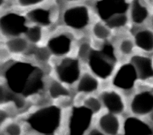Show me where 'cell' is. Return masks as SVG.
Returning a JSON list of instances; mask_svg holds the SVG:
<instances>
[{"label":"cell","instance_id":"8992f818","mask_svg":"<svg viewBox=\"0 0 153 135\" xmlns=\"http://www.w3.org/2000/svg\"><path fill=\"white\" fill-rule=\"evenodd\" d=\"M56 72L59 80L63 83L73 84L80 77L78 60L71 58H65L56 67Z\"/></svg>","mask_w":153,"mask_h":135},{"label":"cell","instance_id":"277c9868","mask_svg":"<svg viewBox=\"0 0 153 135\" xmlns=\"http://www.w3.org/2000/svg\"><path fill=\"white\" fill-rule=\"evenodd\" d=\"M129 5L127 0H99L96 8L99 16L106 21L116 15L126 14Z\"/></svg>","mask_w":153,"mask_h":135},{"label":"cell","instance_id":"4316f807","mask_svg":"<svg viewBox=\"0 0 153 135\" xmlns=\"http://www.w3.org/2000/svg\"><path fill=\"white\" fill-rule=\"evenodd\" d=\"M90 52H91V46L90 43L87 42H83L78 47L77 55H78V57L82 60H87L90 56Z\"/></svg>","mask_w":153,"mask_h":135},{"label":"cell","instance_id":"5bb4252c","mask_svg":"<svg viewBox=\"0 0 153 135\" xmlns=\"http://www.w3.org/2000/svg\"><path fill=\"white\" fill-rule=\"evenodd\" d=\"M134 41L136 46L143 52H153V31L152 30L144 29L137 31Z\"/></svg>","mask_w":153,"mask_h":135},{"label":"cell","instance_id":"5b68a950","mask_svg":"<svg viewBox=\"0 0 153 135\" xmlns=\"http://www.w3.org/2000/svg\"><path fill=\"white\" fill-rule=\"evenodd\" d=\"M26 18L16 13H8L1 18V29L10 37H19L21 33H26Z\"/></svg>","mask_w":153,"mask_h":135},{"label":"cell","instance_id":"6da1fadb","mask_svg":"<svg viewBox=\"0 0 153 135\" xmlns=\"http://www.w3.org/2000/svg\"><path fill=\"white\" fill-rule=\"evenodd\" d=\"M111 46H109L107 52L105 51L92 50L89 56V65L93 74L105 79L110 76L113 72L116 59L114 52L109 51Z\"/></svg>","mask_w":153,"mask_h":135},{"label":"cell","instance_id":"9c48e42d","mask_svg":"<svg viewBox=\"0 0 153 135\" xmlns=\"http://www.w3.org/2000/svg\"><path fill=\"white\" fill-rule=\"evenodd\" d=\"M84 109L85 106L74 109V111L71 116L69 124H71L72 134H82L87 127L90 126L92 116L94 113L89 108L86 107V111L82 116Z\"/></svg>","mask_w":153,"mask_h":135},{"label":"cell","instance_id":"603a6c76","mask_svg":"<svg viewBox=\"0 0 153 135\" xmlns=\"http://www.w3.org/2000/svg\"><path fill=\"white\" fill-rule=\"evenodd\" d=\"M128 18L126 14H119L111 17L105 21V25L110 29H115V28H121L127 25Z\"/></svg>","mask_w":153,"mask_h":135},{"label":"cell","instance_id":"3957f363","mask_svg":"<svg viewBox=\"0 0 153 135\" xmlns=\"http://www.w3.org/2000/svg\"><path fill=\"white\" fill-rule=\"evenodd\" d=\"M63 21L69 28L83 29L90 21L89 10L84 5H76L68 8L63 15Z\"/></svg>","mask_w":153,"mask_h":135},{"label":"cell","instance_id":"ffe728a7","mask_svg":"<svg viewBox=\"0 0 153 135\" xmlns=\"http://www.w3.org/2000/svg\"><path fill=\"white\" fill-rule=\"evenodd\" d=\"M48 92L52 99H58L61 96H68L70 94L68 90L57 81L51 82L48 88Z\"/></svg>","mask_w":153,"mask_h":135},{"label":"cell","instance_id":"30bf717a","mask_svg":"<svg viewBox=\"0 0 153 135\" xmlns=\"http://www.w3.org/2000/svg\"><path fill=\"white\" fill-rule=\"evenodd\" d=\"M101 101L105 107L111 113L121 114L125 109L122 96L115 90H107L101 93Z\"/></svg>","mask_w":153,"mask_h":135},{"label":"cell","instance_id":"52a82bcc","mask_svg":"<svg viewBox=\"0 0 153 135\" xmlns=\"http://www.w3.org/2000/svg\"><path fill=\"white\" fill-rule=\"evenodd\" d=\"M138 78V74L134 64H126L117 71L113 80V84L117 88L125 90H131Z\"/></svg>","mask_w":153,"mask_h":135},{"label":"cell","instance_id":"d4e9b609","mask_svg":"<svg viewBox=\"0 0 153 135\" xmlns=\"http://www.w3.org/2000/svg\"><path fill=\"white\" fill-rule=\"evenodd\" d=\"M135 43L132 40L129 38H124L120 42L118 46V49L122 55H132L134 50Z\"/></svg>","mask_w":153,"mask_h":135},{"label":"cell","instance_id":"cb8c5ba5","mask_svg":"<svg viewBox=\"0 0 153 135\" xmlns=\"http://www.w3.org/2000/svg\"><path fill=\"white\" fill-rule=\"evenodd\" d=\"M102 101L96 96H88L83 101V105L90 109L92 112L96 114L101 111Z\"/></svg>","mask_w":153,"mask_h":135},{"label":"cell","instance_id":"9a60e30c","mask_svg":"<svg viewBox=\"0 0 153 135\" xmlns=\"http://www.w3.org/2000/svg\"><path fill=\"white\" fill-rule=\"evenodd\" d=\"M100 87L99 79L90 73H83L76 84V90L81 93H92Z\"/></svg>","mask_w":153,"mask_h":135},{"label":"cell","instance_id":"ba28073f","mask_svg":"<svg viewBox=\"0 0 153 135\" xmlns=\"http://www.w3.org/2000/svg\"><path fill=\"white\" fill-rule=\"evenodd\" d=\"M131 112L138 116L150 114L153 110V93L149 91H142L133 97L130 103Z\"/></svg>","mask_w":153,"mask_h":135},{"label":"cell","instance_id":"484cf974","mask_svg":"<svg viewBox=\"0 0 153 135\" xmlns=\"http://www.w3.org/2000/svg\"><path fill=\"white\" fill-rule=\"evenodd\" d=\"M51 52L48 47H39L35 51L34 56L37 61L40 62H47L50 58Z\"/></svg>","mask_w":153,"mask_h":135},{"label":"cell","instance_id":"ac0fdd59","mask_svg":"<svg viewBox=\"0 0 153 135\" xmlns=\"http://www.w3.org/2000/svg\"><path fill=\"white\" fill-rule=\"evenodd\" d=\"M28 42L27 38L21 37H11L5 42V47L10 53L22 54L28 49Z\"/></svg>","mask_w":153,"mask_h":135},{"label":"cell","instance_id":"7402d4cb","mask_svg":"<svg viewBox=\"0 0 153 135\" xmlns=\"http://www.w3.org/2000/svg\"><path fill=\"white\" fill-rule=\"evenodd\" d=\"M27 40L33 44L39 43L42 37V30L41 26L37 25L29 27L25 33Z\"/></svg>","mask_w":153,"mask_h":135},{"label":"cell","instance_id":"f1b7e54d","mask_svg":"<svg viewBox=\"0 0 153 135\" xmlns=\"http://www.w3.org/2000/svg\"><path fill=\"white\" fill-rule=\"evenodd\" d=\"M44 2V0H18V2L21 7H30L39 5Z\"/></svg>","mask_w":153,"mask_h":135},{"label":"cell","instance_id":"f546056e","mask_svg":"<svg viewBox=\"0 0 153 135\" xmlns=\"http://www.w3.org/2000/svg\"><path fill=\"white\" fill-rule=\"evenodd\" d=\"M88 134H90V135H102V134H104V133H103L102 131H100V129L99 130V129L94 128V129H92L90 131H89Z\"/></svg>","mask_w":153,"mask_h":135},{"label":"cell","instance_id":"8fae6325","mask_svg":"<svg viewBox=\"0 0 153 135\" xmlns=\"http://www.w3.org/2000/svg\"><path fill=\"white\" fill-rule=\"evenodd\" d=\"M47 47L54 55L59 56L67 55L71 48V39L65 34L55 36L50 38Z\"/></svg>","mask_w":153,"mask_h":135},{"label":"cell","instance_id":"7c38bea8","mask_svg":"<svg viewBox=\"0 0 153 135\" xmlns=\"http://www.w3.org/2000/svg\"><path fill=\"white\" fill-rule=\"evenodd\" d=\"M132 62L140 79L146 81L153 78V62L150 58L144 55H135L132 58Z\"/></svg>","mask_w":153,"mask_h":135},{"label":"cell","instance_id":"d6986e66","mask_svg":"<svg viewBox=\"0 0 153 135\" xmlns=\"http://www.w3.org/2000/svg\"><path fill=\"white\" fill-rule=\"evenodd\" d=\"M27 17L37 25H49L51 23V12L46 8H38L33 9L27 14Z\"/></svg>","mask_w":153,"mask_h":135},{"label":"cell","instance_id":"1f68e13d","mask_svg":"<svg viewBox=\"0 0 153 135\" xmlns=\"http://www.w3.org/2000/svg\"><path fill=\"white\" fill-rule=\"evenodd\" d=\"M150 120L152 121V122H153V110L152 111V112L151 113H150Z\"/></svg>","mask_w":153,"mask_h":135},{"label":"cell","instance_id":"83f0119b","mask_svg":"<svg viewBox=\"0 0 153 135\" xmlns=\"http://www.w3.org/2000/svg\"><path fill=\"white\" fill-rule=\"evenodd\" d=\"M5 131L7 134L18 135L21 133V128L18 124L11 123L6 126Z\"/></svg>","mask_w":153,"mask_h":135},{"label":"cell","instance_id":"2e32d148","mask_svg":"<svg viewBox=\"0 0 153 135\" xmlns=\"http://www.w3.org/2000/svg\"><path fill=\"white\" fill-rule=\"evenodd\" d=\"M125 133L126 134H153V131L143 121L130 118L126 120Z\"/></svg>","mask_w":153,"mask_h":135},{"label":"cell","instance_id":"4dcf8cb0","mask_svg":"<svg viewBox=\"0 0 153 135\" xmlns=\"http://www.w3.org/2000/svg\"><path fill=\"white\" fill-rule=\"evenodd\" d=\"M7 118H8V114L5 112V111L1 110V124L5 122Z\"/></svg>","mask_w":153,"mask_h":135},{"label":"cell","instance_id":"d6a6232c","mask_svg":"<svg viewBox=\"0 0 153 135\" xmlns=\"http://www.w3.org/2000/svg\"><path fill=\"white\" fill-rule=\"evenodd\" d=\"M66 1H76V0H66Z\"/></svg>","mask_w":153,"mask_h":135},{"label":"cell","instance_id":"4fadbf2b","mask_svg":"<svg viewBox=\"0 0 153 135\" xmlns=\"http://www.w3.org/2000/svg\"><path fill=\"white\" fill-rule=\"evenodd\" d=\"M100 129L106 134H117L120 130V121L117 115L111 112L105 113L99 119Z\"/></svg>","mask_w":153,"mask_h":135},{"label":"cell","instance_id":"e0dca14e","mask_svg":"<svg viewBox=\"0 0 153 135\" xmlns=\"http://www.w3.org/2000/svg\"><path fill=\"white\" fill-rule=\"evenodd\" d=\"M149 11L145 5H142L140 0H134L130 7V18L136 25L144 23L148 18Z\"/></svg>","mask_w":153,"mask_h":135},{"label":"cell","instance_id":"7a4b0ae2","mask_svg":"<svg viewBox=\"0 0 153 135\" xmlns=\"http://www.w3.org/2000/svg\"><path fill=\"white\" fill-rule=\"evenodd\" d=\"M60 110L56 107H48L42 109L33 115L30 118V123L33 128L38 129H46L52 132L59 125ZM47 133V131H46Z\"/></svg>","mask_w":153,"mask_h":135},{"label":"cell","instance_id":"44dd1931","mask_svg":"<svg viewBox=\"0 0 153 135\" xmlns=\"http://www.w3.org/2000/svg\"><path fill=\"white\" fill-rule=\"evenodd\" d=\"M92 33L95 38L99 40H107L110 38L111 35V29L106 25H104L102 22H96L93 27Z\"/></svg>","mask_w":153,"mask_h":135}]
</instances>
